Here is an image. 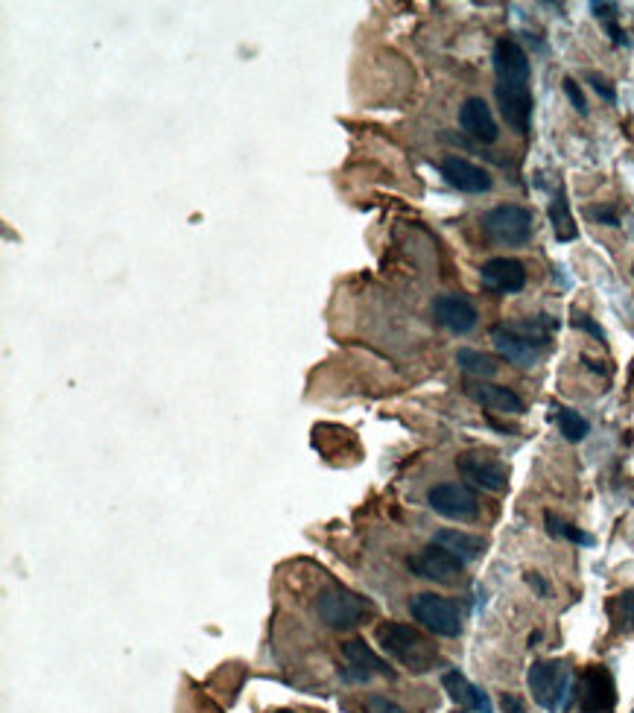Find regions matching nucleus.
<instances>
[{
	"label": "nucleus",
	"instance_id": "nucleus-1",
	"mask_svg": "<svg viewBox=\"0 0 634 713\" xmlns=\"http://www.w3.org/2000/svg\"><path fill=\"white\" fill-rule=\"evenodd\" d=\"M377 643L383 646V652H389L410 673H430L439 664L436 643L424 638L418 629L404 626V623H380L377 626Z\"/></svg>",
	"mask_w": 634,
	"mask_h": 713
},
{
	"label": "nucleus",
	"instance_id": "nucleus-2",
	"mask_svg": "<svg viewBox=\"0 0 634 713\" xmlns=\"http://www.w3.org/2000/svg\"><path fill=\"white\" fill-rule=\"evenodd\" d=\"M526 684L532 699L544 708V711L556 713L567 705L570 699V687H573V676L570 667L564 661H535L526 673Z\"/></svg>",
	"mask_w": 634,
	"mask_h": 713
},
{
	"label": "nucleus",
	"instance_id": "nucleus-3",
	"mask_svg": "<svg viewBox=\"0 0 634 713\" xmlns=\"http://www.w3.org/2000/svg\"><path fill=\"white\" fill-rule=\"evenodd\" d=\"M316 611H319V620L325 626H331L336 632H345V629L360 626L369 614H374V605L366 597H357L354 591L334 585V588L319 594Z\"/></svg>",
	"mask_w": 634,
	"mask_h": 713
},
{
	"label": "nucleus",
	"instance_id": "nucleus-4",
	"mask_svg": "<svg viewBox=\"0 0 634 713\" xmlns=\"http://www.w3.org/2000/svg\"><path fill=\"white\" fill-rule=\"evenodd\" d=\"M483 231L500 246H526L532 240V211L523 205H497L483 214Z\"/></svg>",
	"mask_w": 634,
	"mask_h": 713
},
{
	"label": "nucleus",
	"instance_id": "nucleus-5",
	"mask_svg": "<svg viewBox=\"0 0 634 713\" xmlns=\"http://www.w3.org/2000/svg\"><path fill=\"white\" fill-rule=\"evenodd\" d=\"M410 614L433 635L439 638H456L462 632V614L459 608L445 597L436 594H418L410 602Z\"/></svg>",
	"mask_w": 634,
	"mask_h": 713
},
{
	"label": "nucleus",
	"instance_id": "nucleus-6",
	"mask_svg": "<svg viewBox=\"0 0 634 713\" xmlns=\"http://www.w3.org/2000/svg\"><path fill=\"white\" fill-rule=\"evenodd\" d=\"M427 503L436 515L450 521H474L480 515L477 494L462 483H439L427 491Z\"/></svg>",
	"mask_w": 634,
	"mask_h": 713
},
{
	"label": "nucleus",
	"instance_id": "nucleus-7",
	"mask_svg": "<svg viewBox=\"0 0 634 713\" xmlns=\"http://www.w3.org/2000/svg\"><path fill=\"white\" fill-rule=\"evenodd\" d=\"M456 468H459V474H462L468 483H474V486L483 488V491H494V494H497V491H506V486H509V471H506V465H503L494 453H459Z\"/></svg>",
	"mask_w": 634,
	"mask_h": 713
},
{
	"label": "nucleus",
	"instance_id": "nucleus-8",
	"mask_svg": "<svg viewBox=\"0 0 634 713\" xmlns=\"http://www.w3.org/2000/svg\"><path fill=\"white\" fill-rule=\"evenodd\" d=\"M576 699H579V708L582 713H611L614 711V702H617V690H614V676L608 667L594 664L588 667L582 678H579V687H576Z\"/></svg>",
	"mask_w": 634,
	"mask_h": 713
},
{
	"label": "nucleus",
	"instance_id": "nucleus-9",
	"mask_svg": "<svg viewBox=\"0 0 634 713\" xmlns=\"http://www.w3.org/2000/svg\"><path fill=\"white\" fill-rule=\"evenodd\" d=\"M494 74H497V85L503 88H529V56L515 38H500L494 44Z\"/></svg>",
	"mask_w": 634,
	"mask_h": 713
},
{
	"label": "nucleus",
	"instance_id": "nucleus-10",
	"mask_svg": "<svg viewBox=\"0 0 634 713\" xmlns=\"http://www.w3.org/2000/svg\"><path fill=\"white\" fill-rule=\"evenodd\" d=\"M410 567L415 576L436 582V585H453L462 576V562L456 556H450L448 550H442L439 544H430L418 556H412Z\"/></svg>",
	"mask_w": 634,
	"mask_h": 713
},
{
	"label": "nucleus",
	"instance_id": "nucleus-11",
	"mask_svg": "<svg viewBox=\"0 0 634 713\" xmlns=\"http://www.w3.org/2000/svg\"><path fill=\"white\" fill-rule=\"evenodd\" d=\"M433 316L442 328H448L450 334H471L477 328V307L465 296H456V293H448V296H439L433 301Z\"/></svg>",
	"mask_w": 634,
	"mask_h": 713
},
{
	"label": "nucleus",
	"instance_id": "nucleus-12",
	"mask_svg": "<svg viewBox=\"0 0 634 713\" xmlns=\"http://www.w3.org/2000/svg\"><path fill=\"white\" fill-rule=\"evenodd\" d=\"M480 281L500 296H515L526 287V269L515 258H491L480 269Z\"/></svg>",
	"mask_w": 634,
	"mask_h": 713
},
{
	"label": "nucleus",
	"instance_id": "nucleus-13",
	"mask_svg": "<svg viewBox=\"0 0 634 713\" xmlns=\"http://www.w3.org/2000/svg\"><path fill=\"white\" fill-rule=\"evenodd\" d=\"M342 658H345V676L351 681H369L374 676H389L392 673L386 667V661L374 652L366 640L342 643Z\"/></svg>",
	"mask_w": 634,
	"mask_h": 713
},
{
	"label": "nucleus",
	"instance_id": "nucleus-14",
	"mask_svg": "<svg viewBox=\"0 0 634 713\" xmlns=\"http://www.w3.org/2000/svg\"><path fill=\"white\" fill-rule=\"evenodd\" d=\"M442 176L450 188H456L459 193H488L491 190V176L483 167H477L474 161L459 158V155H448L442 161Z\"/></svg>",
	"mask_w": 634,
	"mask_h": 713
},
{
	"label": "nucleus",
	"instance_id": "nucleus-15",
	"mask_svg": "<svg viewBox=\"0 0 634 713\" xmlns=\"http://www.w3.org/2000/svg\"><path fill=\"white\" fill-rule=\"evenodd\" d=\"M491 339H494V348L500 351V357H506L509 363H515L521 369H532L541 357L538 345L532 339L521 337L518 331H512L509 325H494Z\"/></svg>",
	"mask_w": 634,
	"mask_h": 713
},
{
	"label": "nucleus",
	"instance_id": "nucleus-16",
	"mask_svg": "<svg viewBox=\"0 0 634 713\" xmlns=\"http://www.w3.org/2000/svg\"><path fill=\"white\" fill-rule=\"evenodd\" d=\"M494 97H497V106L503 120L518 132L526 135L529 132V123H532V94L529 88H503V85H494Z\"/></svg>",
	"mask_w": 634,
	"mask_h": 713
},
{
	"label": "nucleus",
	"instance_id": "nucleus-17",
	"mask_svg": "<svg viewBox=\"0 0 634 713\" xmlns=\"http://www.w3.org/2000/svg\"><path fill=\"white\" fill-rule=\"evenodd\" d=\"M459 126H462L471 138H477V141H483V144H494V141L500 138L497 120H494V114L488 109V103L480 100V97H471V100L462 103V109H459Z\"/></svg>",
	"mask_w": 634,
	"mask_h": 713
},
{
	"label": "nucleus",
	"instance_id": "nucleus-18",
	"mask_svg": "<svg viewBox=\"0 0 634 713\" xmlns=\"http://www.w3.org/2000/svg\"><path fill=\"white\" fill-rule=\"evenodd\" d=\"M468 398H474L480 407L485 410H494V413H506V415H521L526 407L523 401L506 386H494V383H468Z\"/></svg>",
	"mask_w": 634,
	"mask_h": 713
},
{
	"label": "nucleus",
	"instance_id": "nucleus-19",
	"mask_svg": "<svg viewBox=\"0 0 634 713\" xmlns=\"http://www.w3.org/2000/svg\"><path fill=\"white\" fill-rule=\"evenodd\" d=\"M442 687L448 690V696L459 708L474 713H494L491 711V699L485 696L480 687H474L459 670H448V673L442 676Z\"/></svg>",
	"mask_w": 634,
	"mask_h": 713
},
{
	"label": "nucleus",
	"instance_id": "nucleus-20",
	"mask_svg": "<svg viewBox=\"0 0 634 713\" xmlns=\"http://www.w3.org/2000/svg\"><path fill=\"white\" fill-rule=\"evenodd\" d=\"M433 544L448 550L450 556H456L462 564L480 559L485 550V541L480 535H471V532H462V529H442V532H436Z\"/></svg>",
	"mask_w": 634,
	"mask_h": 713
},
{
	"label": "nucleus",
	"instance_id": "nucleus-21",
	"mask_svg": "<svg viewBox=\"0 0 634 713\" xmlns=\"http://www.w3.org/2000/svg\"><path fill=\"white\" fill-rule=\"evenodd\" d=\"M456 363H459L462 372H468V375L474 377L497 375V363H494L488 354L474 351V348H462V351H456Z\"/></svg>",
	"mask_w": 634,
	"mask_h": 713
},
{
	"label": "nucleus",
	"instance_id": "nucleus-22",
	"mask_svg": "<svg viewBox=\"0 0 634 713\" xmlns=\"http://www.w3.org/2000/svg\"><path fill=\"white\" fill-rule=\"evenodd\" d=\"M550 223H553V231H556V237H559L561 243H567V240H576V223H573V217H570V208H567V199H564V193H559L556 199H553V205H550Z\"/></svg>",
	"mask_w": 634,
	"mask_h": 713
},
{
	"label": "nucleus",
	"instance_id": "nucleus-23",
	"mask_svg": "<svg viewBox=\"0 0 634 713\" xmlns=\"http://www.w3.org/2000/svg\"><path fill=\"white\" fill-rule=\"evenodd\" d=\"M556 424H559L561 436L567 442H582L588 436V430H591L582 415L576 413V410H567V407H556Z\"/></svg>",
	"mask_w": 634,
	"mask_h": 713
},
{
	"label": "nucleus",
	"instance_id": "nucleus-24",
	"mask_svg": "<svg viewBox=\"0 0 634 713\" xmlns=\"http://www.w3.org/2000/svg\"><path fill=\"white\" fill-rule=\"evenodd\" d=\"M547 532L553 535V538H567V541H573V544H594V538L588 535V532H582V529H576V526L564 524V521H559L556 515H550L547 512Z\"/></svg>",
	"mask_w": 634,
	"mask_h": 713
},
{
	"label": "nucleus",
	"instance_id": "nucleus-25",
	"mask_svg": "<svg viewBox=\"0 0 634 713\" xmlns=\"http://www.w3.org/2000/svg\"><path fill=\"white\" fill-rule=\"evenodd\" d=\"M611 614H614V620H617L623 629L634 632V591L617 594V600L611 602Z\"/></svg>",
	"mask_w": 634,
	"mask_h": 713
},
{
	"label": "nucleus",
	"instance_id": "nucleus-26",
	"mask_svg": "<svg viewBox=\"0 0 634 713\" xmlns=\"http://www.w3.org/2000/svg\"><path fill=\"white\" fill-rule=\"evenodd\" d=\"M573 328H576V331H585V334H591V337L599 339V342H605V331L599 328L591 316H585V313H573Z\"/></svg>",
	"mask_w": 634,
	"mask_h": 713
},
{
	"label": "nucleus",
	"instance_id": "nucleus-27",
	"mask_svg": "<svg viewBox=\"0 0 634 713\" xmlns=\"http://www.w3.org/2000/svg\"><path fill=\"white\" fill-rule=\"evenodd\" d=\"M564 94H567V100L573 103V109H576V112L588 114V103H585V94L579 91L576 79H564Z\"/></svg>",
	"mask_w": 634,
	"mask_h": 713
},
{
	"label": "nucleus",
	"instance_id": "nucleus-28",
	"mask_svg": "<svg viewBox=\"0 0 634 713\" xmlns=\"http://www.w3.org/2000/svg\"><path fill=\"white\" fill-rule=\"evenodd\" d=\"M588 217H594L597 223H602V226H620V217H617V211L614 208H605V205H599V208H588Z\"/></svg>",
	"mask_w": 634,
	"mask_h": 713
},
{
	"label": "nucleus",
	"instance_id": "nucleus-29",
	"mask_svg": "<svg viewBox=\"0 0 634 713\" xmlns=\"http://www.w3.org/2000/svg\"><path fill=\"white\" fill-rule=\"evenodd\" d=\"M588 82L594 85V91H597L602 100H608V103H614V100H617V91L608 85V79H602L599 74H588Z\"/></svg>",
	"mask_w": 634,
	"mask_h": 713
},
{
	"label": "nucleus",
	"instance_id": "nucleus-30",
	"mask_svg": "<svg viewBox=\"0 0 634 713\" xmlns=\"http://www.w3.org/2000/svg\"><path fill=\"white\" fill-rule=\"evenodd\" d=\"M369 713H407L404 708H398L395 702L389 699H380V696H372L369 699Z\"/></svg>",
	"mask_w": 634,
	"mask_h": 713
},
{
	"label": "nucleus",
	"instance_id": "nucleus-31",
	"mask_svg": "<svg viewBox=\"0 0 634 713\" xmlns=\"http://www.w3.org/2000/svg\"><path fill=\"white\" fill-rule=\"evenodd\" d=\"M500 708H503V713H526L521 699H518V696H509V693L500 699Z\"/></svg>",
	"mask_w": 634,
	"mask_h": 713
},
{
	"label": "nucleus",
	"instance_id": "nucleus-32",
	"mask_svg": "<svg viewBox=\"0 0 634 713\" xmlns=\"http://www.w3.org/2000/svg\"><path fill=\"white\" fill-rule=\"evenodd\" d=\"M526 582L538 591V597H547V594H550V585L544 582V576H538V573H526Z\"/></svg>",
	"mask_w": 634,
	"mask_h": 713
},
{
	"label": "nucleus",
	"instance_id": "nucleus-33",
	"mask_svg": "<svg viewBox=\"0 0 634 713\" xmlns=\"http://www.w3.org/2000/svg\"><path fill=\"white\" fill-rule=\"evenodd\" d=\"M632 713H634V711H632Z\"/></svg>",
	"mask_w": 634,
	"mask_h": 713
}]
</instances>
